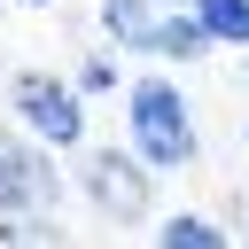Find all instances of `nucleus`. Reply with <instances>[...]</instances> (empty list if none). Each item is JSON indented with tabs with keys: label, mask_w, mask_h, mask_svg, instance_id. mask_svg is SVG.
Listing matches in <instances>:
<instances>
[{
	"label": "nucleus",
	"mask_w": 249,
	"mask_h": 249,
	"mask_svg": "<svg viewBox=\"0 0 249 249\" xmlns=\"http://www.w3.org/2000/svg\"><path fill=\"white\" fill-rule=\"evenodd\" d=\"M8 8H54V0H8Z\"/></svg>",
	"instance_id": "10"
},
{
	"label": "nucleus",
	"mask_w": 249,
	"mask_h": 249,
	"mask_svg": "<svg viewBox=\"0 0 249 249\" xmlns=\"http://www.w3.org/2000/svg\"><path fill=\"white\" fill-rule=\"evenodd\" d=\"M156 233H163V249H218L233 226H218V218H202V210H171Z\"/></svg>",
	"instance_id": "8"
},
{
	"label": "nucleus",
	"mask_w": 249,
	"mask_h": 249,
	"mask_svg": "<svg viewBox=\"0 0 249 249\" xmlns=\"http://www.w3.org/2000/svg\"><path fill=\"white\" fill-rule=\"evenodd\" d=\"M210 31H202V16L195 8H163V31H156V54L163 62H179V70H195V62H210Z\"/></svg>",
	"instance_id": "6"
},
{
	"label": "nucleus",
	"mask_w": 249,
	"mask_h": 249,
	"mask_svg": "<svg viewBox=\"0 0 249 249\" xmlns=\"http://www.w3.org/2000/svg\"><path fill=\"white\" fill-rule=\"evenodd\" d=\"M54 202H62L54 148H47V140L0 132V218H31V210H54Z\"/></svg>",
	"instance_id": "4"
},
{
	"label": "nucleus",
	"mask_w": 249,
	"mask_h": 249,
	"mask_svg": "<svg viewBox=\"0 0 249 249\" xmlns=\"http://www.w3.org/2000/svg\"><path fill=\"white\" fill-rule=\"evenodd\" d=\"M241 148H249V124H241Z\"/></svg>",
	"instance_id": "12"
},
{
	"label": "nucleus",
	"mask_w": 249,
	"mask_h": 249,
	"mask_svg": "<svg viewBox=\"0 0 249 249\" xmlns=\"http://www.w3.org/2000/svg\"><path fill=\"white\" fill-rule=\"evenodd\" d=\"M8 109H16V124H23L31 140H47L54 156L86 148V93H78L70 78H54V70H16V78H8Z\"/></svg>",
	"instance_id": "2"
},
{
	"label": "nucleus",
	"mask_w": 249,
	"mask_h": 249,
	"mask_svg": "<svg viewBox=\"0 0 249 249\" xmlns=\"http://www.w3.org/2000/svg\"><path fill=\"white\" fill-rule=\"evenodd\" d=\"M124 148L148 163V171H187L202 156V132H195V101L179 78H132L124 93Z\"/></svg>",
	"instance_id": "1"
},
{
	"label": "nucleus",
	"mask_w": 249,
	"mask_h": 249,
	"mask_svg": "<svg viewBox=\"0 0 249 249\" xmlns=\"http://www.w3.org/2000/svg\"><path fill=\"white\" fill-rule=\"evenodd\" d=\"M70 86H78L86 101H93V93H117V54H109V47H101V54H86V62L70 70Z\"/></svg>",
	"instance_id": "9"
},
{
	"label": "nucleus",
	"mask_w": 249,
	"mask_h": 249,
	"mask_svg": "<svg viewBox=\"0 0 249 249\" xmlns=\"http://www.w3.org/2000/svg\"><path fill=\"white\" fill-rule=\"evenodd\" d=\"M78 195H86V210L101 218V226H140L148 218V163L132 156V148H93L86 163H78Z\"/></svg>",
	"instance_id": "3"
},
{
	"label": "nucleus",
	"mask_w": 249,
	"mask_h": 249,
	"mask_svg": "<svg viewBox=\"0 0 249 249\" xmlns=\"http://www.w3.org/2000/svg\"><path fill=\"white\" fill-rule=\"evenodd\" d=\"M93 31L124 54H156V31H163V0H101L93 8Z\"/></svg>",
	"instance_id": "5"
},
{
	"label": "nucleus",
	"mask_w": 249,
	"mask_h": 249,
	"mask_svg": "<svg viewBox=\"0 0 249 249\" xmlns=\"http://www.w3.org/2000/svg\"><path fill=\"white\" fill-rule=\"evenodd\" d=\"M163 8H187V0H163Z\"/></svg>",
	"instance_id": "11"
},
{
	"label": "nucleus",
	"mask_w": 249,
	"mask_h": 249,
	"mask_svg": "<svg viewBox=\"0 0 249 249\" xmlns=\"http://www.w3.org/2000/svg\"><path fill=\"white\" fill-rule=\"evenodd\" d=\"M195 16H202V31L218 39V47H241L249 54V0H187Z\"/></svg>",
	"instance_id": "7"
}]
</instances>
